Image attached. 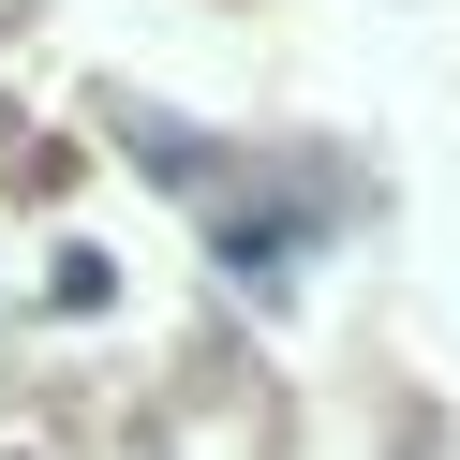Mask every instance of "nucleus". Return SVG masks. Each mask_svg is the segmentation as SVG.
<instances>
[]
</instances>
